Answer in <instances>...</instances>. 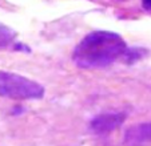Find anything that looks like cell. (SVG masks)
Segmentation results:
<instances>
[{"instance_id":"cell-4","label":"cell","mask_w":151,"mask_h":146,"mask_svg":"<svg viewBox=\"0 0 151 146\" xmlns=\"http://www.w3.org/2000/svg\"><path fill=\"white\" fill-rule=\"evenodd\" d=\"M126 146H148L151 145V122L134 125L124 134Z\"/></svg>"},{"instance_id":"cell-1","label":"cell","mask_w":151,"mask_h":146,"mask_svg":"<svg viewBox=\"0 0 151 146\" xmlns=\"http://www.w3.org/2000/svg\"><path fill=\"white\" fill-rule=\"evenodd\" d=\"M128 51L120 35L110 31H95L84 36L72 52V60L82 69H96L111 65Z\"/></svg>"},{"instance_id":"cell-6","label":"cell","mask_w":151,"mask_h":146,"mask_svg":"<svg viewBox=\"0 0 151 146\" xmlns=\"http://www.w3.org/2000/svg\"><path fill=\"white\" fill-rule=\"evenodd\" d=\"M142 6L145 9L151 11V0H142Z\"/></svg>"},{"instance_id":"cell-5","label":"cell","mask_w":151,"mask_h":146,"mask_svg":"<svg viewBox=\"0 0 151 146\" xmlns=\"http://www.w3.org/2000/svg\"><path fill=\"white\" fill-rule=\"evenodd\" d=\"M16 32L7 27L6 24L0 23V49H7L15 45Z\"/></svg>"},{"instance_id":"cell-2","label":"cell","mask_w":151,"mask_h":146,"mask_svg":"<svg viewBox=\"0 0 151 146\" xmlns=\"http://www.w3.org/2000/svg\"><path fill=\"white\" fill-rule=\"evenodd\" d=\"M44 88L39 82L12 72L0 70V97L14 100H39Z\"/></svg>"},{"instance_id":"cell-3","label":"cell","mask_w":151,"mask_h":146,"mask_svg":"<svg viewBox=\"0 0 151 146\" xmlns=\"http://www.w3.org/2000/svg\"><path fill=\"white\" fill-rule=\"evenodd\" d=\"M124 120H126V113L122 112L103 113V114L96 116L91 121L90 129L95 134H106V133H110L112 130H115L116 128H119L124 122Z\"/></svg>"}]
</instances>
